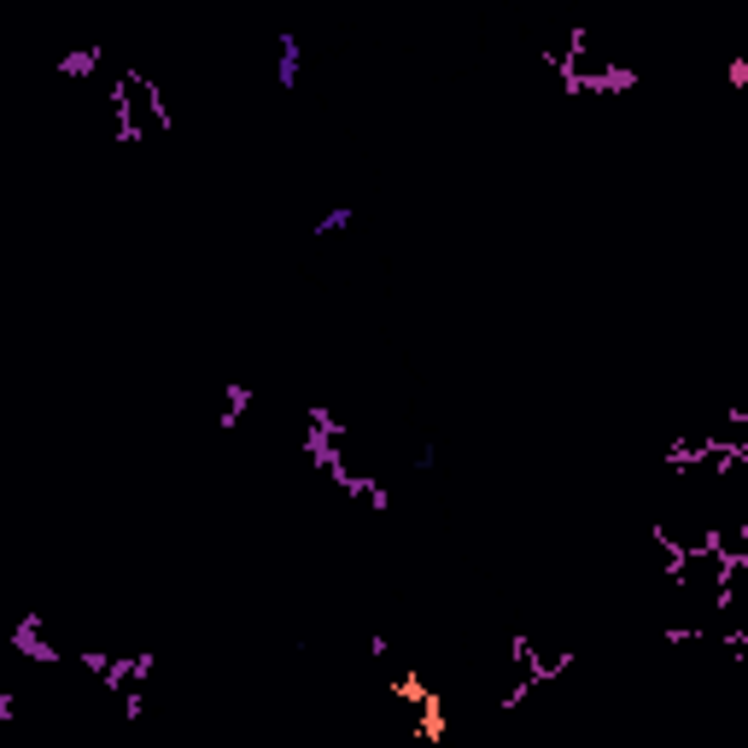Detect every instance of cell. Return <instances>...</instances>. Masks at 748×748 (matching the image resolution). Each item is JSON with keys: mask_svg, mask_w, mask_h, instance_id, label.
I'll list each match as a JSON object with an SVG mask.
<instances>
[{"mask_svg": "<svg viewBox=\"0 0 748 748\" xmlns=\"http://www.w3.org/2000/svg\"><path fill=\"white\" fill-rule=\"evenodd\" d=\"M252 410V380H234V387H222V403H217V428H234L240 415Z\"/></svg>", "mask_w": 748, "mask_h": 748, "instance_id": "5", "label": "cell"}, {"mask_svg": "<svg viewBox=\"0 0 748 748\" xmlns=\"http://www.w3.org/2000/svg\"><path fill=\"white\" fill-rule=\"evenodd\" d=\"M731 88H748V59L742 53L731 59Z\"/></svg>", "mask_w": 748, "mask_h": 748, "instance_id": "7", "label": "cell"}, {"mask_svg": "<svg viewBox=\"0 0 748 748\" xmlns=\"http://www.w3.org/2000/svg\"><path fill=\"white\" fill-rule=\"evenodd\" d=\"M0 725H12V691L0 684Z\"/></svg>", "mask_w": 748, "mask_h": 748, "instance_id": "8", "label": "cell"}, {"mask_svg": "<svg viewBox=\"0 0 748 748\" xmlns=\"http://www.w3.org/2000/svg\"><path fill=\"white\" fill-rule=\"evenodd\" d=\"M702 433L714 444H725V451H748V415L742 410H725L719 421H702Z\"/></svg>", "mask_w": 748, "mask_h": 748, "instance_id": "3", "label": "cell"}, {"mask_svg": "<svg viewBox=\"0 0 748 748\" xmlns=\"http://www.w3.org/2000/svg\"><path fill=\"white\" fill-rule=\"evenodd\" d=\"M515 643H520V650H527V655H533V666H538V678H561V673H568V666H573V650H568V643H556V638L520 632Z\"/></svg>", "mask_w": 748, "mask_h": 748, "instance_id": "2", "label": "cell"}, {"mask_svg": "<svg viewBox=\"0 0 748 748\" xmlns=\"http://www.w3.org/2000/svg\"><path fill=\"white\" fill-rule=\"evenodd\" d=\"M351 222H357V206H334V211L316 217V234H346Z\"/></svg>", "mask_w": 748, "mask_h": 748, "instance_id": "6", "label": "cell"}, {"mask_svg": "<svg viewBox=\"0 0 748 748\" xmlns=\"http://www.w3.org/2000/svg\"><path fill=\"white\" fill-rule=\"evenodd\" d=\"M117 117H124V140H165L170 135V112H165V94L147 71H117Z\"/></svg>", "mask_w": 748, "mask_h": 748, "instance_id": "1", "label": "cell"}, {"mask_svg": "<svg viewBox=\"0 0 748 748\" xmlns=\"http://www.w3.org/2000/svg\"><path fill=\"white\" fill-rule=\"evenodd\" d=\"M298 65H305V42L287 30V35H281V48H275V76H281V88H298Z\"/></svg>", "mask_w": 748, "mask_h": 748, "instance_id": "4", "label": "cell"}]
</instances>
